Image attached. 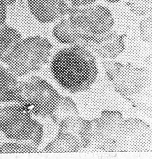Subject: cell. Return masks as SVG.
<instances>
[{"mask_svg": "<svg viewBox=\"0 0 152 159\" xmlns=\"http://www.w3.org/2000/svg\"><path fill=\"white\" fill-rule=\"evenodd\" d=\"M50 70L56 82L71 93L88 90L98 74L95 56L80 45L68 46L58 51L51 60Z\"/></svg>", "mask_w": 152, "mask_h": 159, "instance_id": "2", "label": "cell"}, {"mask_svg": "<svg viewBox=\"0 0 152 159\" xmlns=\"http://www.w3.org/2000/svg\"><path fill=\"white\" fill-rule=\"evenodd\" d=\"M102 63L116 92L128 100L130 96L140 93L147 85L148 73L143 68L112 60H103Z\"/></svg>", "mask_w": 152, "mask_h": 159, "instance_id": "7", "label": "cell"}, {"mask_svg": "<svg viewBox=\"0 0 152 159\" xmlns=\"http://www.w3.org/2000/svg\"><path fill=\"white\" fill-rule=\"evenodd\" d=\"M144 130L141 120H125L119 111H104L99 118L88 120L84 132L88 147L106 152H127L138 151Z\"/></svg>", "mask_w": 152, "mask_h": 159, "instance_id": "1", "label": "cell"}, {"mask_svg": "<svg viewBox=\"0 0 152 159\" xmlns=\"http://www.w3.org/2000/svg\"><path fill=\"white\" fill-rule=\"evenodd\" d=\"M20 82L8 68L0 66V102L17 101Z\"/></svg>", "mask_w": 152, "mask_h": 159, "instance_id": "9", "label": "cell"}, {"mask_svg": "<svg viewBox=\"0 0 152 159\" xmlns=\"http://www.w3.org/2000/svg\"><path fill=\"white\" fill-rule=\"evenodd\" d=\"M140 39L144 42L151 43L152 39V20L151 15L145 16L140 20L139 25Z\"/></svg>", "mask_w": 152, "mask_h": 159, "instance_id": "17", "label": "cell"}, {"mask_svg": "<svg viewBox=\"0 0 152 159\" xmlns=\"http://www.w3.org/2000/svg\"><path fill=\"white\" fill-rule=\"evenodd\" d=\"M53 48L51 41L41 36L23 38L6 64L17 77L31 74L40 70L48 63Z\"/></svg>", "mask_w": 152, "mask_h": 159, "instance_id": "4", "label": "cell"}, {"mask_svg": "<svg viewBox=\"0 0 152 159\" xmlns=\"http://www.w3.org/2000/svg\"><path fill=\"white\" fill-rule=\"evenodd\" d=\"M79 111L75 102L71 97H63L51 118L57 125L68 118L78 116Z\"/></svg>", "mask_w": 152, "mask_h": 159, "instance_id": "13", "label": "cell"}, {"mask_svg": "<svg viewBox=\"0 0 152 159\" xmlns=\"http://www.w3.org/2000/svg\"><path fill=\"white\" fill-rule=\"evenodd\" d=\"M83 149L80 140L72 134L58 132L42 152L45 153L77 152Z\"/></svg>", "mask_w": 152, "mask_h": 159, "instance_id": "11", "label": "cell"}, {"mask_svg": "<svg viewBox=\"0 0 152 159\" xmlns=\"http://www.w3.org/2000/svg\"><path fill=\"white\" fill-rule=\"evenodd\" d=\"M7 4L0 0V28L6 24L7 17Z\"/></svg>", "mask_w": 152, "mask_h": 159, "instance_id": "19", "label": "cell"}, {"mask_svg": "<svg viewBox=\"0 0 152 159\" xmlns=\"http://www.w3.org/2000/svg\"><path fill=\"white\" fill-rule=\"evenodd\" d=\"M104 1L110 3L114 4L119 2L123 1V0H104Z\"/></svg>", "mask_w": 152, "mask_h": 159, "instance_id": "21", "label": "cell"}, {"mask_svg": "<svg viewBox=\"0 0 152 159\" xmlns=\"http://www.w3.org/2000/svg\"><path fill=\"white\" fill-rule=\"evenodd\" d=\"M62 97L47 81L34 75L20 82L17 102L32 115L51 118Z\"/></svg>", "mask_w": 152, "mask_h": 159, "instance_id": "5", "label": "cell"}, {"mask_svg": "<svg viewBox=\"0 0 152 159\" xmlns=\"http://www.w3.org/2000/svg\"><path fill=\"white\" fill-rule=\"evenodd\" d=\"M7 4V6L14 5L17 2V0H2Z\"/></svg>", "mask_w": 152, "mask_h": 159, "instance_id": "20", "label": "cell"}, {"mask_svg": "<svg viewBox=\"0 0 152 159\" xmlns=\"http://www.w3.org/2000/svg\"><path fill=\"white\" fill-rule=\"evenodd\" d=\"M27 4L36 20L43 24L67 17L71 8L65 0H27Z\"/></svg>", "mask_w": 152, "mask_h": 159, "instance_id": "8", "label": "cell"}, {"mask_svg": "<svg viewBox=\"0 0 152 159\" xmlns=\"http://www.w3.org/2000/svg\"><path fill=\"white\" fill-rule=\"evenodd\" d=\"M125 4L136 15L145 17L151 13L152 0H125Z\"/></svg>", "mask_w": 152, "mask_h": 159, "instance_id": "16", "label": "cell"}, {"mask_svg": "<svg viewBox=\"0 0 152 159\" xmlns=\"http://www.w3.org/2000/svg\"><path fill=\"white\" fill-rule=\"evenodd\" d=\"M22 39L21 34L15 28L7 24L0 28V61L6 64Z\"/></svg>", "mask_w": 152, "mask_h": 159, "instance_id": "10", "label": "cell"}, {"mask_svg": "<svg viewBox=\"0 0 152 159\" xmlns=\"http://www.w3.org/2000/svg\"><path fill=\"white\" fill-rule=\"evenodd\" d=\"M97 0H67L68 3L73 8H80L94 5Z\"/></svg>", "mask_w": 152, "mask_h": 159, "instance_id": "18", "label": "cell"}, {"mask_svg": "<svg viewBox=\"0 0 152 159\" xmlns=\"http://www.w3.org/2000/svg\"><path fill=\"white\" fill-rule=\"evenodd\" d=\"M1 65H0V66H1Z\"/></svg>", "mask_w": 152, "mask_h": 159, "instance_id": "22", "label": "cell"}, {"mask_svg": "<svg viewBox=\"0 0 152 159\" xmlns=\"http://www.w3.org/2000/svg\"><path fill=\"white\" fill-rule=\"evenodd\" d=\"M39 147L30 143L14 141L5 142L0 146V153L38 152Z\"/></svg>", "mask_w": 152, "mask_h": 159, "instance_id": "15", "label": "cell"}, {"mask_svg": "<svg viewBox=\"0 0 152 159\" xmlns=\"http://www.w3.org/2000/svg\"><path fill=\"white\" fill-rule=\"evenodd\" d=\"M52 33L60 43L67 46L75 45L74 33L67 17L58 20L53 28Z\"/></svg>", "mask_w": 152, "mask_h": 159, "instance_id": "14", "label": "cell"}, {"mask_svg": "<svg viewBox=\"0 0 152 159\" xmlns=\"http://www.w3.org/2000/svg\"><path fill=\"white\" fill-rule=\"evenodd\" d=\"M125 35L118 33L114 38L96 47L92 53L103 60L114 59L125 50Z\"/></svg>", "mask_w": 152, "mask_h": 159, "instance_id": "12", "label": "cell"}, {"mask_svg": "<svg viewBox=\"0 0 152 159\" xmlns=\"http://www.w3.org/2000/svg\"><path fill=\"white\" fill-rule=\"evenodd\" d=\"M0 132L10 140L30 143L39 147L43 142V125L19 103L0 107Z\"/></svg>", "mask_w": 152, "mask_h": 159, "instance_id": "3", "label": "cell"}, {"mask_svg": "<svg viewBox=\"0 0 152 159\" xmlns=\"http://www.w3.org/2000/svg\"><path fill=\"white\" fill-rule=\"evenodd\" d=\"M67 17L74 32L76 45L87 43L95 36L108 32L114 25L110 10L98 4L80 8L71 7Z\"/></svg>", "mask_w": 152, "mask_h": 159, "instance_id": "6", "label": "cell"}]
</instances>
